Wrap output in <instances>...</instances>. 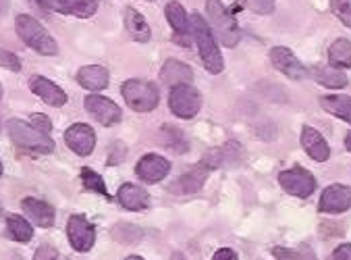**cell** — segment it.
Masks as SVG:
<instances>
[{"label":"cell","mask_w":351,"mask_h":260,"mask_svg":"<svg viewBox=\"0 0 351 260\" xmlns=\"http://www.w3.org/2000/svg\"><path fill=\"white\" fill-rule=\"evenodd\" d=\"M117 198H119L121 206L127 209V211H142V209H148V204H150L148 191L142 189V187H137V185H133V183L121 185Z\"/></svg>","instance_id":"44dd1931"},{"label":"cell","mask_w":351,"mask_h":260,"mask_svg":"<svg viewBox=\"0 0 351 260\" xmlns=\"http://www.w3.org/2000/svg\"><path fill=\"white\" fill-rule=\"evenodd\" d=\"M64 142L75 154L88 156V154H92V150L96 146V134H94V129L90 125L75 123L64 132Z\"/></svg>","instance_id":"30bf717a"},{"label":"cell","mask_w":351,"mask_h":260,"mask_svg":"<svg viewBox=\"0 0 351 260\" xmlns=\"http://www.w3.org/2000/svg\"><path fill=\"white\" fill-rule=\"evenodd\" d=\"M270 60L274 64V69H278L280 73H285L291 80H304L308 78V69L298 60V56L285 48V46H276L270 50Z\"/></svg>","instance_id":"8fae6325"},{"label":"cell","mask_w":351,"mask_h":260,"mask_svg":"<svg viewBox=\"0 0 351 260\" xmlns=\"http://www.w3.org/2000/svg\"><path fill=\"white\" fill-rule=\"evenodd\" d=\"M245 5L258 15H270L274 11V0H245Z\"/></svg>","instance_id":"836d02e7"},{"label":"cell","mask_w":351,"mask_h":260,"mask_svg":"<svg viewBox=\"0 0 351 260\" xmlns=\"http://www.w3.org/2000/svg\"><path fill=\"white\" fill-rule=\"evenodd\" d=\"M29 90H32L36 96H40L48 106L58 108V106H64V104H66V94H64L54 82H50L48 78L32 75V80H29Z\"/></svg>","instance_id":"2e32d148"},{"label":"cell","mask_w":351,"mask_h":260,"mask_svg":"<svg viewBox=\"0 0 351 260\" xmlns=\"http://www.w3.org/2000/svg\"><path fill=\"white\" fill-rule=\"evenodd\" d=\"M320 213H345L351 209V189L345 185H328L322 191V198L318 204Z\"/></svg>","instance_id":"5bb4252c"},{"label":"cell","mask_w":351,"mask_h":260,"mask_svg":"<svg viewBox=\"0 0 351 260\" xmlns=\"http://www.w3.org/2000/svg\"><path fill=\"white\" fill-rule=\"evenodd\" d=\"M36 3L46 11H54L60 15H73L80 19L92 17L98 9L96 0H36Z\"/></svg>","instance_id":"9c48e42d"},{"label":"cell","mask_w":351,"mask_h":260,"mask_svg":"<svg viewBox=\"0 0 351 260\" xmlns=\"http://www.w3.org/2000/svg\"><path fill=\"white\" fill-rule=\"evenodd\" d=\"M171 171V165L165 156H158V154H146L139 158L137 167H135V173L142 177V181L146 183H158L162 181Z\"/></svg>","instance_id":"9a60e30c"},{"label":"cell","mask_w":351,"mask_h":260,"mask_svg":"<svg viewBox=\"0 0 351 260\" xmlns=\"http://www.w3.org/2000/svg\"><path fill=\"white\" fill-rule=\"evenodd\" d=\"M206 177H208V167L202 165V163H197L191 171H187L185 175H181L177 187H179V191H183V193H193V191H197V189L204 185Z\"/></svg>","instance_id":"cb8c5ba5"},{"label":"cell","mask_w":351,"mask_h":260,"mask_svg":"<svg viewBox=\"0 0 351 260\" xmlns=\"http://www.w3.org/2000/svg\"><path fill=\"white\" fill-rule=\"evenodd\" d=\"M171 110L181 119H193L199 113L202 98L191 86H175L169 96Z\"/></svg>","instance_id":"52a82bcc"},{"label":"cell","mask_w":351,"mask_h":260,"mask_svg":"<svg viewBox=\"0 0 351 260\" xmlns=\"http://www.w3.org/2000/svg\"><path fill=\"white\" fill-rule=\"evenodd\" d=\"M0 177H3V163H0Z\"/></svg>","instance_id":"f6af8a7d"},{"label":"cell","mask_w":351,"mask_h":260,"mask_svg":"<svg viewBox=\"0 0 351 260\" xmlns=\"http://www.w3.org/2000/svg\"><path fill=\"white\" fill-rule=\"evenodd\" d=\"M32 127H36L38 132H42V134H50V132H52V123H50V119H48L46 115H40V113L32 115Z\"/></svg>","instance_id":"d590c367"},{"label":"cell","mask_w":351,"mask_h":260,"mask_svg":"<svg viewBox=\"0 0 351 260\" xmlns=\"http://www.w3.org/2000/svg\"><path fill=\"white\" fill-rule=\"evenodd\" d=\"M310 75L314 78V82H318L320 86H326V88H345L347 86V78L345 73H341L339 69L335 67H314L310 71Z\"/></svg>","instance_id":"484cf974"},{"label":"cell","mask_w":351,"mask_h":260,"mask_svg":"<svg viewBox=\"0 0 351 260\" xmlns=\"http://www.w3.org/2000/svg\"><path fill=\"white\" fill-rule=\"evenodd\" d=\"M332 260H351V244H341L332 252Z\"/></svg>","instance_id":"f35d334b"},{"label":"cell","mask_w":351,"mask_h":260,"mask_svg":"<svg viewBox=\"0 0 351 260\" xmlns=\"http://www.w3.org/2000/svg\"><path fill=\"white\" fill-rule=\"evenodd\" d=\"M302 146H304V150L314 158V161H318V163H324V161H328V156H330V148H328V144H326V140L322 138V134L320 132H316L314 127H304L302 129Z\"/></svg>","instance_id":"ac0fdd59"},{"label":"cell","mask_w":351,"mask_h":260,"mask_svg":"<svg viewBox=\"0 0 351 260\" xmlns=\"http://www.w3.org/2000/svg\"><path fill=\"white\" fill-rule=\"evenodd\" d=\"M189 29L195 38V44H197V50H199V56L204 60V67L210 71V73H221L225 69V62H223V54L217 46V40L210 32L208 23L204 21V17L199 13H193L191 15V21H189Z\"/></svg>","instance_id":"6da1fadb"},{"label":"cell","mask_w":351,"mask_h":260,"mask_svg":"<svg viewBox=\"0 0 351 260\" xmlns=\"http://www.w3.org/2000/svg\"><path fill=\"white\" fill-rule=\"evenodd\" d=\"M21 209L36 225H40V227H52L54 225L56 213L48 202H42L38 198H23Z\"/></svg>","instance_id":"d6986e66"},{"label":"cell","mask_w":351,"mask_h":260,"mask_svg":"<svg viewBox=\"0 0 351 260\" xmlns=\"http://www.w3.org/2000/svg\"><path fill=\"white\" fill-rule=\"evenodd\" d=\"M332 13L347 25L351 27V0H330Z\"/></svg>","instance_id":"1f68e13d"},{"label":"cell","mask_w":351,"mask_h":260,"mask_svg":"<svg viewBox=\"0 0 351 260\" xmlns=\"http://www.w3.org/2000/svg\"><path fill=\"white\" fill-rule=\"evenodd\" d=\"M125 27H127V32H129V36L133 38V40H137V42H148L150 40V36H152V32H150V25H148V21L139 15L135 9H131V7H127L125 9Z\"/></svg>","instance_id":"7402d4cb"},{"label":"cell","mask_w":351,"mask_h":260,"mask_svg":"<svg viewBox=\"0 0 351 260\" xmlns=\"http://www.w3.org/2000/svg\"><path fill=\"white\" fill-rule=\"evenodd\" d=\"M243 158V146L237 142H227L225 146L208 150L202 158V165H206L208 169H217V167H231L241 163Z\"/></svg>","instance_id":"4fadbf2b"},{"label":"cell","mask_w":351,"mask_h":260,"mask_svg":"<svg viewBox=\"0 0 351 260\" xmlns=\"http://www.w3.org/2000/svg\"><path fill=\"white\" fill-rule=\"evenodd\" d=\"M328 62L330 67L335 69H349L351 67V42L341 38V40H335L330 50H328Z\"/></svg>","instance_id":"603a6c76"},{"label":"cell","mask_w":351,"mask_h":260,"mask_svg":"<svg viewBox=\"0 0 351 260\" xmlns=\"http://www.w3.org/2000/svg\"><path fill=\"white\" fill-rule=\"evenodd\" d=\"M7 127H9L11 140L23 150H32V152H40V154H50L54 150V140L48 134L38 132L36 127H32L29 123H25L21 119H11Z\"/></svg>","instance_id":"277c9868"},{"label":"cell","mask_w":351,"mask_h":260,"mask_svg":"<svg viewBox=\"0 0 351 260\" xmlns=\"http://www.w3.org/2000/svg\"><path fill=\"white\" fill-rule=\"evenodd\" d=\"M0 215H3V204H0Z\"/></svg>","instance_id":"7dc6e473"},{"label":"cell","mask_w":351,"mask_h":260,"mask_svg":"<svg viewBox=\"0 0 351 260\" xmlns=\"http://www.w3.org/2000/svg\"><path fill=\"white\" fill-rule=\"evenodd\" d=\"M15 29L19 34V38L29 46L34 48L38 54H44V56H54L58 54V44L56 40L48 34V29L38 21L34 19L32 15H17L15 19Z\"/></svg>","instance_id":"7a4b0ae2"},{"label":"cell","mask_w":351,"mask_h":260,"mask_svg":"<svg viewBox=\"0 0 351 260\" xmlns=\"http://www.w3.org/2000/svg\"><path fill=\"white\" fill-rule=\"evenodd\" d=\"M125 156H127V148H125V144L114 142V144H112V148H110V154H108V165H119Z\"/></svg>","instance_id":"8d00e7d4"},{"label":"cell","mask_w":351,"mask_h":260,"mask_svg":"<svg viewBox=\"0 0 351 260\" xmlns=\"http://www.w3.org/2000/svg\"><path fill=\"white\" fill-rule=\"evenodd\" d=\"M125 260H144V258L142 256H127Z\"/></svg>","instance_id":"ee69618b"},{"label":"cell","mask_w":351,"mask_h":260,"mask_svg":"<svg viewBox=\"0 0 351 260\" xmlns=\"http://www.w3.org/2000/svg\"><path fill=\"white\" fill-rule=\"evenodd\" d=\"M125 102L137 113H150L158 106V88L146 80H129L121 88Z\"/></svg>","instance_id":"5b68a950"},{"label":"cell","mask_w":351,"mask_h":260,"mask_svg":"<svg viewBox=\"0 0 351 260\" xmlns=\"http://www.w3.org/2000/svg\"><path fill=\"white\" fill-rule=\"evenodd\" d=\"M7 9H9V0H0V15H3Z\"/></svg>","instance_id":"60d3db41"},{"label":"cell","mask_w":351,"mask_h":260,"mask_svg":"<svg viewBox=\"0 0 351 260\" xmlns=\"http://www.w3.org/2000/svg\"><path fill=\"white\" fill-rule=\"evenodd\" d=\"M165 13H167V19H169V23H171V27L175 29L177 36L191 34V29H189V17H187L185 9L179 3H169L167 9H165Z\"/></svg>","instance_id":"4316f807"},{"label":"cell","mask_w":351,"mask_h":260,"mask_svg":"<svg viewBox=\"0 0 351 260\" xmlns=\"http://www.w3.org/2000/svg\"><path fill=\"white\" fill-rule=\"evenodd\" d=\"M206 13H208L210 25H213V29L219 34L221 42L227 48L237 46V42L241 40V29H239L235 17L231 15V11L221 3V0H206Z\"/></svg>","instance_id":"3957f363"},{"label":"cell","mask_w":351,"mask_h":260,"mask_svg":"<svg viewBox=\"0 0 351 260\" xmlns=\"http://www.w3.org/2000/svg\"><path fill=\"white\" fill-rule=\"evenodd\" d=\"M108 69L102 67V64H88V67H82L77 71V82L82 88L92 90V92H100L108 86Z\"/></svg>","instance_id":"ffe728a7"},{"label":"cell","mask_w":351,"mask_h":260,"mask_svg":"<svg viewBox=\"0 0 351 260\" xmlns=\"http://www.w3.org/2000/svg\"><path fill=\"white\" fill-rule=\"evenodd\" d=\"M66 235H69V241H71V246H73L77 252H88V250H92V246H94V241H96V229H94V225H92L86 217H82V215L69 217Z\"/></svg>","instance_id":"ba28073f"},{"label":"cell","mask_w":351,"mask_h":260,"mask_svg":"<svg viewBox=\"0 0 351 260\" xmlns=\"http://www.w3.org/2000/svg\"><path fill=\"white\" fill-rule=\"evenodd\" d=\"M0 98H3V86H0Z\"/></svg>","instance_id":"bcb514c9"},{"label":"cell","mask_w":351,"mask_h":260,"mask_svg":"<svg viewBox=\"0 0 351 260\" xmlns=\"http://www.w3.org/2000/svg\"><path fill=\"white\" fill-rule=\"evenodd\" d=\"M320 106L351 125V98L349 96H322Z\"/></svg>","instance_id":"d4e9b609"},{"label":"cell","mask_w":351,"mask_h":260,"mask_svg":"<svg viewBox=\"0 0 351 260\" xmlns=\"http://www.w3.org/2000/svg\"><path fill=\"white\" fill-rule=\"evenodd\" d=\"M160 142L171 148L173 152H185L187 150V142L181 134V129L177 127H171V125H165L162 132H160Z\"/></svg>","instance_id":"f1b7e54d"},{"label":"cell","mask_w":351,"mask_h":260,"mask_svg":"<svg viewBox=\"0 0 351 260\" xmlns=\"http://www.w3.org/2000/svg\"><path fill=\"white\" fill-rule=\"evenodd\" d=\"M112 235H114V239H119V241H123V244H135V241H139V239L144 237L142 229L135 227V225H129V223L117 225L114 231H112Z\"/></svg>","instance_id":"4dcf8cb0"},{"label":"cell","mask_w":351,"mask_h":260,"mask_svg":"<svg viewBox=\"0 0 351 260\" xmlns=\"http://www.w3.org/2000/svg\"><path fill=\"white\" fill-rule=\"evenodd\" d=\"M213 260H237V254H235L233 250H229V248H223V250H219V252L215 254Z\"/></svg>","instance_id":"ab89813d"},{"label":"cell","mask_w":351,"mask_h":260,"mask_svg":"<svg viewBox=\"0 0 351 260\" xmlns=\"http://www.w3.org/2000/svg\"><path fill=\"white\" fill-rule=\"evenodd\" d=\"M82 181H84V185H86L88 189L102 193L104 198H110V196H108V189H106V185H104V179H102L96 171L84 167V169H82Z\"/></svg>","instance_id":"f546056e"},{"label":"cell","mask_w":351,"mask_h":260,"mask_svg":"<svg viewBox=\"0 0 351 260\" xmlns=\"http://www.w3.org/2000/svg\"><path fill=\"white\" fill-rule=\"evenodd\" d=\"M193 80V71L189 64H185L183 60L177 58H169L165 62V67L160 69V82L175 88V86H189V82Z\"/></svg>","instance_id":"e0dca14e"},{"label":"cell","mask_w":351,"mask_h":260,"mask_svg":"<svg viewBox=\"0 0 351 260\" xmlns=\"http://www.w3.org/2000/svg\"><path fill=\"white\" fill-rule=\"evenodd\" d=\"M345 148L351 152V134H347V138H345Z\"/></svg>","instance_id":"b9f144b4"},{"label":"cell","mask_w":351,"mask_h":260,"mask_svg":"<svg viewBox=\"0 0 351 260\" xmlns=\"http://www.w3.org/2000/svg\"><path fill=\"white\" fill-rule=\"evenodd\" d=\"M173 260H187L183 254H173Z\"/></svg>","instance_id":"7bdbcfd3"},{"label":"cell","mask_w":351,"mask_h":260,"mask_svg":"<svg viewBox=\"0 0 351 260\" xmlns=\"http://www.w3.org/2000/svg\"><path fill=\"white\" fill-rule=\"evenodd\" d=\"M272 254L278 258V260H304V256L295 250H289V248H272Z\"/></svg>","instance_id":"74e56055"},{"label":"cell","mask_w":351,"mask_h":260,"mask_svg":"<svg viewBox=\"0 0 351 260\" xmlns=\"http://www.w3.org/2000/svg\"><path fill=\"white\" fill-rule=\"evenodd\" d=\"M0 67L3 69H9V71H21V60L17 54L0 48Z\"/></svg>","instance_id":"d6a6232c"},{"label":"cell","mask_w":351,"mask_h":260,"mask_svg":"<svg viewBox=\"0 0 351 260\" xmlns=\"http://www.w3.org/2000/svg\"><path fill=\"white\" fill-rule=\"evenodd\" d=\"M34 260H60V254L56 248H52L50 244H42L36 254H34Z\"/></svg>","instance_id":"e575fe53"},{"label":"cell","mask_w":351,"mask_h":260,"mask_svg":"<svg viewBox=\"0 0 351 260\" xmlns=\"http://www.w3.org/2000/svg\"><path fill=\"white\" fill-rule=\"evenodd\" d=\"M7 231H9V237L15 239V241H29L34 237V229L32 225L21 217V215H9L7 217Z\"/></svg>","instance_id":"83f0119b"},{"label":"cell","mask_w":351,"mask_h":260,"mask_svg":"<svg viewBox=\"0 0 351 260\" xmlns=\"http://www.w3.org/2000/svg\"><path fill=\"white\" fill-rule=\"evenodd\" d=\"M86 110L90 113V115H94V119L98 121V123H102V125H114V123H119L121 121V117H123V113H121V108H119V104H114L112 100H108L106 96H98V94H90L88 98H86Z\"/></svg>","instance_id":"7c38bea8"},{"label":"cell","mask_w":351,"mask_h":260,"mask_svg":"<svg viewBox=\"0 0 351 260\" xmlns=\"http://www.w3.org/2000/svg\"><path fill=\"white\" fill-rule=\"evenodd\" d=\"M278 183L287 193L295 198H308L310 193L316 189V179L314 175L304 169V167H291L278 175Z\"/></svg>","instance_id":"8992f818"}]
</instances>
